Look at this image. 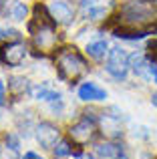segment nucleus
<instances>
[{"label":"nucleus","mask_w":157,"mask_h":159,"mask_svg":"<svg viewBox=\"0 0 157 159\" xmlns=\"http://www.w3.org/2000/svg\"><path fill=\"white\" fill-rule=\"evenodd\" d=\"M24 159H43V157H38L36 153H32V151H28L26 155H24Z\"/></svg>","instance_id":"23"},{"label":"nucleus","mask_w":157,"mask_h":159,"mask_svg":"<svg viewBox=\"0 0 157 159\" xmlns=\"http://www.w3.org/2000/svg\"><path fill=\"white\" fill-rule=\"evenodd\" d=\"M69 153H71V145L65 143V141H63V143H59V145L55 147V155H56V157H67Z\"/></svg>","instance_id":"18"},{"label":"nucleus","mask_w":157,"mask_h":159,"mask_svg":"<svg viewBox=\"0 0 157 159\" xmlns=\"http://www.w3.org/2000/svg\"><path fill=\"white\" fill-rule=\"evenodd\" d=\"M149 70H151V75H153V79H155V83H157V62H151Z\"/></svg>","instance_id":"21"},{"label":"nucleus","mask_w":157,"mask_h":159,"mask_svg":"<svg viewBox=\"0 0 157 159\" xmlns=\"http://www.w3.org/2000/svg\"><path fill=\"white\" fill-rule=\"evenodd\" d=\"M34 36V47L43 52H48L55 48L56 44V32H55V24H48V26H40L32 32Z\"/></svg>","instance_id":"6"},{"label":"nucleus","mask_w":157,"mask_h":159,"mask_svg":"<svg viewBox=\"0 0 157 159\" xmlns=\"http://www.w3.org/2000/svg\"><path fill=\"white\" fill-rule=\"evenodd\" d=\"M129 62H131V69H133L137 75H145V66H147V62H145V58H143L141 54H133V57L129 58Z\"/></svg>","instance_id":"17"},{"label":"nucleus","mask_w":157,"mask_h":159,"mask_svg":"<svg viewBox=\"0 0 157 159\" xmlns=\"http://www.w3.org/2000/svg\"><path fill=\"white\" fill-rule=\"evenodd\" d=\"M2 8H4V0H0V12H2Z\"/></svg>","instance_id":"25"},{"label":"nucleus","mask_w":157,"mask_h":159,"mask_svg":"<svg viewBox=\"0 0 157 159\" xmlns=\"http://www.w3.org/2000/svg\"><path fill=\"white\" fill-rule=\"evenodd\" d=\"M78 99H83V101H103V99H107V93L103 89H99L95 83H85L78 89Z\"/></svg>","instance_id":"9"},{"label":"nucleus","mask_w":157,"mask_h":159,"mask_svg":"<svg viewBox=\"0 0 157 159\" xmlns=\"http://www.w3.org/2000/svg\"><path fill=\"white\" fill-rule=\"evenodd\" d=\"M81 159H93V157H91V155H89V157H87V155H83V157H81Z\"/></svg>","instance_id":"26"},{"label":"nucleus","mask_w":157,"mask_h":159,"mask_svg":"<svg viewBox=\"0 0 157 159\" xmlns=\"http://www.w3.org/2000/svg\"><path fill=\"white\" fill-rule=\"evenodd\" d=\"M97 155L103 159H115V157H121V145L117 143H101L97 145Z\"/></svg>","instance_id":"11"},{"label":"nucleus","mask_w":157,"mask_h":159,"mask_svg":"<svg viewBox=\"0 0 157 159\" xmlns=\"http://www.w3.org/2000/svg\"><path fill=\"white\" fill-rule=\"evenodd\" d=\"M8 89H10L14 95H20V93H24V91L28 89V81L24 77H10V81H8Z\"/></svg>","instance_id":"15"},{"label":"nucleus","mask_w":157,"mask_h":159,"mask_svg":"<svg viewBox=\"0 0 157 159\" xmlns=\"http://www.w3.org/2000/svg\"><path fill=\"white\" fill-rule=\"evenodd\" d=\"M129 57H127V52L123 51L121 47H113L109 51V57H107V73L111 75L113 79H117V81H121V79L127 77V73H129Z\"/></svg>","instance_id":"3"},{"label":"nucleus","mask_w":157,"mask_h":159,"mask_svg":"<svg viewBox=\"0 0 157 159\" xmlns=\"http://www.w3.org/2000/svg\"><path fill=\"white\" fill-rule=\"evenodd\" d=\"M56 70L63 81L73 83L78 77H83V73L87 70V62L75 48H63L56 57Z\"/></svg>","instance_id":"2"},{"label":"nucleus","mask_w":157,"mask_h":159,"mask_svg":"<svg viewBox=\"0 0 157 159\" xmlns=\"http://www.w3.org/2000/svg\"><path fill=\"white\" fill-rule=\"evenodd\" d=\"M103 125V133H107L109 137H115V135H121V125H119V121L115 119V117H103L101 121Z\"/></svg>","instance_id":"14"},{"label":"nucleus","mask_w":157,"mask_h":159,"mask_svg":"<svg viewBox=\"0 0 157 159\" xmlns=\"http://www.w3.org/2000/svg\"><path fill=\"white\" fill-rule=\"evenodd\" d=\"M0 159H20V157H18V149L6 147L2 153H0Z\"/></svg>","instance_id":"19"},{"label":"nucleus","mask_w":157,"mask_h":159,"mask_svg":"<svg viewBox=\"0 0 157 159\" xmlns=\"http://www.w3.org/2000/svg\"><path fill=\"white\" fill-rule=\"evenodd\" d=\"M36 141H38L40 147H44V149L55 147L56 141H59V129L52 123H40L38 127H36Z\"/></svg>","instance_id":"7"},{"label":"nucleus","mask_w":157,"mask_h":159,"mask_svg":"<svg viewBox=\"0 0 157 159\" xmlns=\"http://www.w3.org/2000/svg\"><path fill=\"white\" fill-rule=\"evenodd\" d=\"M69 135H71V139L75 141L77 145H87L89 141L95 139V135H97V123H95L93 117L85 115L69 129Z\"/></svg>","instance_id":"4"},{"label":"nucleus","mask_w":157,"mask_h":159,"mask_svg":"<svg viewBox=\"0 0 157 159\" xmlns=\"http://www.w3.org/2000/svg\"><path fill=\"white\" fill-rule=\"evenodd\" d=\"M6 143H10L12 149H18V139H16L14 135H8V137H6Z\"/></svg>","instance_id":"20"},{"label":"nucleus","mask_w":157,"mask_h":159,"mask_svg":"<svg viewBox=\"0 0 157 159\" xmlns=\"http://www.w3.org/2000/svg\"><path fill=\"white\" fill-rule=\"evenodd\" d=\"M0 105H4V81H0Z\"/></svg>","instance_id":"22"},{"label":"nucleus","mask_w":157,"mask_h":159,"mask_svg":"<svg viewBox=\"0 0 157 159\" xmlns=\"http://www.w3.org/2000/svg\"><path fill=\"white\" fill-rule=\"evenodd\" d=\"M107 52H109V51H107V43H105V40H95V43L87 44V54H89L91 58H95V61L105 58Z\"/></svg>","instance_id":"13"},{"label":"nucleus","mask_w":157,"mask_h":159,"mask_svg":"<svg viewBox=\"0 0 157 159\" xmlns=\"http://www.w3.org/2000/svg\"><path fill=\"white\" fill-rule=\"evenodd\" d=\"M2 36H4V32H2V30H0V39H2Z\"/></svg>","instance_id":"28"},{"label":"nucleus","mask_w":157,"mask_h":159,"mask_svg":"<svg viewBox=\"0 0 157 159\" xmlns=\"http://www.w3.org/2000/svg\"><path fill=\"white\" fill-rule=\"evenodd\" d=\"M32 93H34V99H38V101H48V103L61 101V95L56 93V91H52V89H48V87H44V85L36 87Z\"/></svg>","instance_id":"12"},{"label":"nucleus","mask_w":157,"mask_h":159,"mask_svg":"<svg viewBox=\"0 0 157 159\" xmlns=\"http://www.w3.org/2000/svg\"><path fill=\"white\" fill-rule=\"evenodd\" d=\"M83 10L89 18L93 20H99L105 16V10H107V2H101V0H85L83 2Z\"/></svg>","instance_id":"10"},{"label":"nucleus","mask_w":157,"mask_h":159,"mask_svg":"<svg viewBox=\"0 0 157 159\" xmlns=\"http://www.w3.org/2000/svg\"><path fill=\"white\" fill-rule=\"evenodd\" d=\"M48 12L52 14V18H55L56 22L69 24L73 20V8L69 6V2H65V0H52L51 6H48Z\"/></svg>","instance_id":"8"},{"label":"nucleus","mask_w":157,"mask_h":159,"mask_svg":"<svg viewBox=\"0 0 157 159\" xmlns=\"http://www.w3.org/2000/svg\"><path fill=\"white\" fill-rule=\"evenodd\" d=\"M121 26L115 30V36L127 40L143 39L149 32H153V20H155V10L145 2H127L121 6L119 14L115 16Z\"/></svg>","instance_id":"1"},{"label":"nucleus","mask_w":157,"mask_h":159,"mask_svg":"<svg viewBox=\"0 0 157 159\" xmlns=\"http://www.w3.org/2000/svg\"><path fill=\"white\" fill-rule=\"evenodd\" d=\"M10 16L14 20H24V18H26V4L14 0V2L10 4Z\"/></svg>","instance_id":"16"},{"label":"nucleus","mask_w":157,"mask_h":159,"mask_svg":"<svg viewBox=\"0 0 157 159\" xmlns=\"http://www.w3.org/2000/svg\"><path fill=\"white\" fill-rule=\"evenodd\" d=\"M26 57V47H24L20 40H14V43H6L2 48H0V62L8 66H18L20 62Z\"/></svg>","instance_id":"5"},{"label":"nucleus","mask_w":157,"mask_h":159,"mask_svg":"<svg viewBox=\"0 0 157 159\" xmlns=\"http://www.w3.org/2000/svg\"><path fill=\"white\" fill-rule=\"evenodd\" d=\"M151 103H153V105L157 107V93H153V97H151Z\"/></svg>","instance_id":"24"},{"label":"nucleus","mask_w":157,"mask_h":159,"mask_svg":"<svg viewBox=\"0 0 157 159\" xmlns=\"http://www.w3.org/2000/svg\"><path fill=\"white\" fill-rule=\"evenodd\" d=\"M115 159H127V157H123V155H121V157H115Z\"/></svg>","instance_id":"27"}]
</instances>
